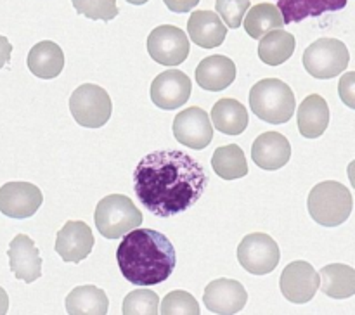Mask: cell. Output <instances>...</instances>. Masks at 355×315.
<instances>
[{"instance_id":"cell-33","label":"cell","mask_w":355,"mask_h":315,"mask_svg":"<svg viewBox=\"0 0 355 315\" xmlns=\"http://www.w3.org/2000/svg\"><path fill=\"white\" fill-rule=\"evenodd\" d=\"M354 82H355V73L350 71V73H347V75L343 76V78L340 80V83H338L340 97H342L343 102H345L349 107H352V109L355 107V100H354L355 87H354Z\"/></svg>"},{"instance_id":"cell-23","label":"cell","mask_w":355,"mask_h":315,"mask_svg":"<svg viewBox=\"0 0 355 315\" xmlns=\"http://www.w3.org/2000/svg\"><path fill=\"white\" fill-rule=\"evenodd\" d=\"M319 289L329 298L345 300L355 294V270L343 263H331L321 269Z\"/></svg>"},{"instance_id":"cell-17","label":"cell","mask_w":355,"mask_h":315,"mask_svg":"<svg viewBox=\"0 0 355 315\" xmlns=\"http://www.w3.org/2000/svg\"><path fill=\"white\" fill-rule=\"evenodd\" d=\"M290 141L279 132H266L259 135L252 145V159L262 170H279L290 161Z\"/></svg>"},{"instance_id":"cell-7","label":"cell","mask_w":355,"mask_h":315,"mask_svg":"<svg viewBox=\"0 0 355 315\" xmlns=\"http://www.w3.org/2000/svg\"><path fill=\"white\" fill-rule=\"evenodd\" d=\"M350 54L347 45L338 38H319L304 52V66L309 75L319 80H329L342 75L349 66Z\"/></svg>"},{"instance_id":"cell-10","label":"cell","mask_w":355,"mask_h":315,"mask_svg":"<svg viewBox=\"0 0 355 315\" xmlns=\"http://www.w3.org/2000/svg\"><path fill=\"white\" fill-rule=\"evenodd\" d=\"M173 135L186 147L200 151L214 138V127L208 113L201 107H187L173 118Z\"/></svg>"},{"instance_id":"cell-11","label":"cell","mask_w":355,"mask_h":315,"mask_svg":"<svg viewBox=\"0 0 355 315\" xmlns=\"http://www.w3.org/2000/svg\"><path fill=\"white\" fill-rule=\"evenodd\" d=\"M281 293L291 303H309L319 289V272L309 262H291L284 267L279 279Z\"/></svg>"},{"instance_id":"cell-25","label":"cell","mask_w":355,"mask_h":315,"mask_svg":"<svg viewBox=\"0 0 355 315\" xmlns=\"http://www.w3.org/2000/svg\"><path fill=\"white\" fill-rule=\"evenodd\" d=\"M107 308H110V300H107L106 293L97 286H92V284L75 287L66 298V310L73 315H103L107 314Z\"/></svg>"},{"instance_id":"cell-21","label":"cell","mask_w":355,"mask_h":315,"mask_svg":"<svg viewBox=\"0 0 355 315\" xmlns=\"http://www.w3.org/2000/svg\"><path fill=\"white\" fill-rule=\"evenodd\" d=\"M26 64L37 78L52 80L64 69V52L51 40L38 42L31 47Z\"/></svg>"},{"instance_id":"cell-15","label":"cell","mask_w":355,"mask_h":315,"mask_svg":"<svg viewBox=\"0 0 355 315\" xmlns=\"http://www.w3.org/2000/svg\"><path fill=\"white\" fill-rule=\"evenodd\" d=\"M96 239L92 228L82 220L66 222L55 237V251L64 262L80 263L92 253Z\"/></svg>"},{"instance_id":"cell-8","label":"cell","mask_w":355,"mask_h":315,"mask_svg":"<svg viewBox=\"0 0 355 315\" xmlns=\"http://www.w3.org/2000/svg\"><path fill=\"white\" fill-rule=\"evenodd\" d=\"M238 260L246 272L253 276H266L279 263V246L269 234L253 232L239 242Z\"/></svg>"},{"instance_id":"cell-9","label":"cell","mask_w":355,"mask_h":315,"mask_svg":"<svg viewBox=\"0 0 355 315\" xmlns=\"http://www.w3.org/2000/svg\"><path fill=\"white\" fill-rule=\"evenodd\" d=\"M148 52L153 61L163 66H179L191 52L189 37L180 28L162 24L148 37Z\"/></svg>"},{"instance_id":"cell-29","label":"cell","mask_w":355,"mask_h":315,"mask_svg":"<svg viewBox=\"0 0 355 315\" xmlns=\"http://www.w3.org/2000/svg\"><path fill=\"white\" fill-rule=\"evenodd\" d=\"M159 296L151 289H135L125 296L123 314H158Z\"/></svg>"},{"instance_id":"cell-28","label":"cell","mask_w":355,"mask_h":315,"mask_svg":"<svg viewBox=\"0 0 355 315\" xmlns=\"http://www.w3.org/2000/svg\"><path fill=\"white\" fill-rule=\"evenodd\" d=\"M211 168L224 180L243 179L248 173V161H246L245 151L238 144L217 147V151L211 156Z\"/></svg>"},{"instance_id":"cell-19","label":"cell","mask_w":355,"mask_h":315,"mask_svg":"<svg viewBox=\"0 0 355 315\" xmlns=\"http://www.w3.org/2000/svg\"><path fill=\"white\" fill-rule=\"evenodd\" d=\"M236 80V64L227 55L205 57L196 68L198 85L208 92L225 90Z\"/></svg>"},{"instance_id":"cell-16","label":"cell","mask_w":355,"mask_h":315,"mask_svg":"<svg viewBox=\"0 0 355 315\" xmlns=\"http://www.w3.org/2000/svg\"><path fill=\"white\" fill-rule=\"evenodd\" d=\"M7 255H9L10 272H14L16 279L31 284L42 277L40 251L30 235L17 234L10 241Z\"/></svg>"},{"instance_id":"cell-4","label":"cell","mask_w":355,"mask_h":315,"mask_svg":"<svg viewBox=\"0 0 355 315\" xmlns=\"http://www.w3.org/2000/svg\"><path fill=\"white\" fill-rule=\"evenodd\" d=\"M309 213L324 227H338L350 217L354 208L352 192L349 187L335 180L318 183L307 199Z\"/></svg>"},{"instance_id":"cell-6","label":"cell","mask_w":355,"mask_h":315,"mask_svg":"<svg viewBox=\"0 0 355 315\" xmlns=\"http://www.w3.org/2000/svg\"><path fill=\"white\" fill-rule=\"evenodd\" d=\"M69 111L78 125L85 128H101L110 121L113 104L103 87L83 83L69 97Z\"/></svg>"},{"instance_id":"cell-5","label":"cell","mask_w":355,"mask_h":315,"mask_svg":"<svg viewBox=\"0 0 355 315\" xmlns=\"http://www.w3.org/2000/svg\"><path fill=\"white\" fill-rule=\"evenodd\" d=\"M94 220L103 237L120 239L142 224V213L128 196L110 194L97 203Z\"/></svg>"},{"instance_id":"cell-22","label":"cell","mask_w":355,"mask_h":315,"mask_svg":"<svg viewBox=\"0 0 355 315\" xmlns=\"http://www.w3.org/2000/svg\"><path fill=\"white\" fill-rule=\"evenodd\" d=\"M283 14L284 24L300 23L307 17H319L347 7L349 0H274Z\"/></svg>"},{"instance_id":"cell-2","label":"cell","mask_w":355,"mask_h":315,"mask_svg":"<svg viewBox=\"0 0 355 315\" xmlns=\"http://www.w3.org/2000/svg\"><path fill=\"white\" fill-rule=\"evenodd\" d=\"M120 272L134 286H155L168 279L177 265L175 248L153 228H132L116 249Z\"/></svg>"},{"instance_id":"cell-27","label":"cell","mask_w":355,"mask_h":315,"mask_svg":"<svg viewBox=\"0 0 355 315\" xmlns=\"http://www.w3.org/2000/svg\"><path fill=\"white\" fill-rule=\"evenodd\" d=\"M246 12H248L246 17H243V21H245V30L255 40L262 38L269 31L281 30L284 26L283 14L272 3H257L255 7H250Z\"/></svg>"},{"instance_id":"cell-20","label":"cell","mask_w":355,"mask_h":315,"mask_svg":"<svg viewBox=\"0 0 355 315\" xmlns=\"http://www.w3.org/2000/svg\"><path fill=\"white\" fill-rule=\"evenodd\" d=\"M298 130L305 138H318L328 130L329 106L319 93L305 97L298 107L297 114Z\"/></svg>"},{"instance_id":"cell-35","label":"cell","mask_w":355,"mask_h":315,"mask_svg":"<svg viewBox=\"0 0 355 315\" xmlns=\"http://www.w3.org/2000/svg\"><path fill=\"white\" fill-rule=\"evenodd\" d=\"M10 54H12V45H10V42L6 37L0 35V69L6 64H9Z\"/></svg>"},{"instance_id":"cell-18","label":"cell","mask_w":355,"mask_h":315,"mask_svg":"<svg viewBox=\"0 0 355 315\" xmlns=\"http://www.w3.org/2000/svg\"><path fill=\"white\" fill-rule=\"evenodd\" d=\"M187 33L200 47L215 48L224 44L227 26L215 10H194L187 21Z\"/></svg>"},{"instance_id":"cell-12","label":"cell","mask_w":355,"mask_h":315,"mask_svg":"<svg viewBox=\"0 0 355 315\" xmlns=\"http://www.w3.org/2000/svg\"><path fill=\"white\" fill-rule=\"evenodd\" d=\"M44 203L42 190L30 182H7L0 187V211L10 218H30Z\"/></svg>"},{"instance_id":"cell-34","label":"cell","mask_w":355,"mask_h":315,"mask_svg":"<svg viewBox=\"0 0 355 315\" xmlns=\"http://www.w3.org/2000/svg\"><path fill=\"white\" fill-rule=\"evenodd\" d=\"M163 2H165V6L168 7L172 12L184 14V12H189V10H193L194 7L200 3V0H163Z\"/></svg>"},{"instance_id":"cell-31","label":"cell","mask_w":355,"mask_h":315,"mask_svg":"<svg viewBox=\"0 0 355 315\" xmlns=\"http://www.w3.org/2000/svg\"><path fill=\"white\" fill-rule=\"evenodd\" d=\"M158 312L165 315L172 314H200V305H198L196 298L191 293L182 289L172 291L166 294L162 301V307H158Z\"/></svg>"},{"instance_id":"cell-26","label":"cell","mask_w":355,"mask_h":315,"mask_svg":"<svg viewBox=\"0 0 355 315\" xmlns=\"http://www.w3.org/2000/svg\"><path fill=\"white\" fill-rule=\"evenodd\" d=\"M295 37L288 31L272 30L260 38L259 57L269 66H279L286 62L295 52Z\"/></svg>"},{"instance_id":"cell-1","label":"cell","mask_w":355,"mask_h":315,"mask_svg":"<svg viewBox=\"0 0 355 315\" xmlns=\"http://www.w3.org/2000/svg\"><path fill=\"white\" fill-rule=\"evenodd\" d=\"M208 182L201 163L179 149L149 152L134 172L135 196L159 218L175 217L194 206Z\"/></svg>"},{"instance_id":"cell-30","label":"cell","mask_w":355,"mask_h":315,"mask_svg":"<svg viewBox=\"0 0 355 315\" xmlns=\"http://www.w3.org/2000/svg\"><path fill=\"white\" fill-rule=\"evenodd\" d=\"M78 14L92 21H111L118 16L116 0H71Z\"/></svg>"},{"instance_id":"cell-14","label":"cell","mask_w":355,"mask_h":315,"mask_svg":"<svg viewBox=\"0 0 355 315\" xmlns=\"http://www.w3.org/2000/svg\"><path fill=\"white\" fill-rule=\"evenodd\" d=\"M248 293L245 286L234 279L220 277L205 287L203 303L214 314H238L245 308Z\"/></svg>"},{"instance_id":"cell-32","label":"cell","mask_w":355,"mask_h":315,"mask_svg":"<svg viewBox=\"0 0 355 315\" xmlns=\"http://www.w3.org/2000/svg\"><path fill=\"white\" fill-rule=\"evenodd\" d=\"M250 7H252L250 0H215V9H217L215 12L231 30L241 26L243 17Z\"/></svg>"},{"instance_id":"cell-24","label":"cell","mask_w":355,"mask_h":315,"mask_svg":"<svg viewBox=\"0 0 355 315\" xmlns=\"http://www.w3.org/2000/svg\"><path fill=\"white\" fill-rule=\"evenodd\" d=\"M210 120L220 134L239 135L248 127V111L239 100L220 99L211 107Z\"/></svg>"},{"instance_id":"cell-3","label":"cell","mask_w":355,"mask_h":315,"mask_svg":"<svg viewBox=\"0 0 355 315\" xmlns=\"http://www.w3.org/2000/svg\"><path fill=\"white\" fill-rule=\"evenodd\" d=\"M295 106L297 100L293 90L277 78L260 80L250 90V107L266 123H286L293 116Z\"/></svg>"},{"instance_id":"cell-13","label":"cell","mask_w":355,"mask_h":315,"mask_svg":"<svg viewBox=\"0 0 355 315\" xmlns=\"http://www.w3.org/2000/svg\"><path fill=\"white\" fill-rule=\"evenodd\" d=\"M193 92V83L186 73L179 69L163 71L153 80L151 100L159 109L172 111L184 106Z\"/></svg>"},{"instance_id":"cell-37","label":"cell","mask_w":355,"mask_h":315,"mask_svg":"<svg viewBox=\"0 0 355 315\" xmlns=\"http://www.w3.org/2000/svg\"><path fill=\"white\" fill-rule=\"evenodd\" d=\"M128 3H134V6H142V3L149 2V0H127Z\"/></svg>"},{"instance_id":"cell-36","label":"cell","mask_w":355,"mask_h":315,"mask_svg":"<svg viewBox=\"0 0 355 315\" xmlns=\"http://www.w3.org/2000/svg\"><path fill=\"white\" fill-rule=\"evenodd\" d=\"M7 310H9V296L3 287H0V315L7 314Z\"/></svg>"}]
</instances>
